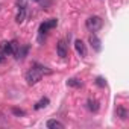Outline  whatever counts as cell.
Returning <instances> with one entry per match:
<instances>
[{"label":"cell","mask_w":129,"mask_h":129,"mask_svg":"<svg viewBox=\"0 0 129 129\" xmlns=\"http://www.w3.org/2000/svg\"><path fill=\"white\" fill-rule=\"evenodd\" d=\"M47 105H49V99H47V97H43L41 100H38V102L35 103L34 109H37V111H38V109H41V108H46Z\"/></svg>","instance_id":"13"},{"label":"cell","mask_w":129,"mask_h":129,"mask_svg":"<svg viewBox=\"0 0 129 129\" xmlns=\"http://www.w3.org/2000/svg\"><path fill=\"white\" fill-rule=\"evenodd\" d=\"M87 105H88V109H90V111H93V112H97V111H99V102H97V100L88 99Z\"/></svg>","instance_id":"12"},{"label":"cell","mask_w":129,"mask_h":129,"mask_svg":"<svg viewBox=\"0 0 129 129\" xmlns=\"http://www.w3.org/2000/svg\"><path fill=\"white\" fill-rule=\"evenodd\" d=\"M11 111H12V114L17 115V117H23V115H26V111H23V109H20V108H15V106H14Z\"/></svg>","instance_id":"15"},{"label":"cell","mask_w":129,"mask_h":129,"mask_svg":"<svg viewBox=\"0 0 129 129\" xmlns=\"http://www.w3.org/2000/svg\"><path fill=\"white\" fill-rule=\"evenodd\" d=\"M67 52H69V50H67V44L64 43L62 40L58 41V44H56V53H58V56L62 58V59L67 58Z\"/></svg>","instance_id":"5"},{"label":"cell","mask_w":129,"mask_h":129,"mask_svg":"<svg viewBox=\"0 0 129 129\" xmlns=\"http://www.w3.org/2000/svg\"><path fill=\"white\" fill-rule=\"evenodd\" d=\"M56 24H58V20H56V18H50V20L41 23V24H40V29H38V40L43 41V37H46V34H47L50 29L56 27Z\"/></svg>","instance_id":"2"},{"label":"cell","mask_w":129,"mask_h":129,"mask_svg":"<svg viewBox=\"0 0 129 129\" xmlns=\"http://www.w3.org/2000/svg\"><path fill=\"white\" fill-rule=\"evenodd\" d=\"M24 18H26V6L21 5V6L18 8V14H17V17H15V21H17V23H23Z\"/></svg>","instance_id":"8"},{"label":"cell","mask_w":129,"mask_h":129,"mask_svg":"<svg viewBox=\"0 0 129 129\" xmlns=\"http://www.w3.org/2000/svg\"><path fill=\"white\" fill-rule=\"evenodd\" d=\"M29 52V46H23V47H18V50L15 52V58L17 59H24L26 55Z\"/></svg>","instance_id":"9"},{"label":"cell","mask_w":129,"mask_h":129,"mask_svg":"<svg viewBox=\"0 0 129 129\" xmlns=\"http://www.w3.org/2000/svg\"><path fill=\"white\" fill-rule=\"evenodd\" d=\"M5 59H6V55H5L2 50H0V64H3V62H5Z\"/></svg>","instance_id":"17"},{"label":"cell","mask_w":129,"mask_h":129,"mask_svg":"<svg viewBox=\"0 0 129 129\" xmlns=\"http://www.w3.org/2000/svg\"><path fill=\"white\" fill-rule=\"evenodd\" d=\"M67 85L69 87H73V88H81L82 87V82L79 79H76V78H72V79L67 81Z\"/></svg>","instance_id":"14"},{"label":"cell","mask_w":129,"mask_h":129,"mask_svg":"<svg viewBox=\"0 0 129 129\" xmlns=\"http://www.w3.org/2000/svg\"><path fill=\"white\" fill-rule=\"evenodd\" d=\"M90 44H91V47L96 50V52H100V49H102V46H100V40L93 34V35H90Z\"/></svg>","instance_id":"7"},{"label":"cell","mask_w":129,"mask_h":129,"mask_svg":"<svg viewBox=\"0 0 129 129\" xmlns=\"http://www.w3.org/2000/svg\"><path fill=\"white\" fill-rule=\"evenodd\" d=\"M96 84H97L99 87H105V85H106V82L103 81V78H97V79H96Z\"/></svg>","instance_id":"16"},{"label":"cell","mask_w":129,"mask_h":129,"mask_svg":"<svg viewBox=\"0 0 129 129\" xmlns=\"http://www.w3.org/2000/svg\"><path fill=\"white\" fill-rule=\"evenodd\" d=\"M46 126H47L49 129H64V124H62L61 121H58V120H49V121L46 123Z\"/></svg>","instance_id":"10"},{"label":"cell","mask_w":129,"mask_h":129,"mask_svg":"<svg viewBox=\"0 0 129 129\" xmlns=\"http://www.w3.org/2000/svg\"><path fill=\"white\" fill-rule=\"evenodd\" d=\"M34 2H40V0H34Z\"/></svg>","instance_id":"18"},{"label":"cell","mask_w":129,"mask_h":129,"mask_svg":"<svg viewBox=\"0 0 129 129\" xmlns=\"http://www.w3.org/2000/svg\"><path fill=\"white\" fill-rule=\"evenodd\" d=\"M117 117H118L120 120H126V118H127V109H126L123 105L117 106Z\"/></svg>","instance_id":"11"},{"label":"cell","mask_w":129,"mask_h":129,"mask_svg":"<svg viewBox=\"0 0 129 129\" xmlns=\"http://www.w3.org/2000/svg\"><path fill=\"white\" fill-rule=\"evenodd\" d=\"M46 67H41V66H34L27 73H26V82L27 85H35L41 81L43 75L44 73H49V70H44Z\"/></svg>","instance_id":"1"},{"label":"cell","mask_w":129,"mask_h":129,"mask_svg":"<svg viewBox=\"0 0 129 129\" xmlns=\"http://www.w3.org/2000/svg\"><path fill=\"white\" fill-rule=\"evenodd\" d=\"M75 49H76V52H78L82 58L87 56V46H85V43H84L82 40H76V41H75Z\"/></svg>","instance_id":"6"},{"label":"cell","mask_w":129,"mask_h":129,"mask_svg":"<svg viewBox=\"0 0 129 129\" xmlns=\"http://www.w3.org/2000/svg\"><path fill=\"white\" fill-rule=\"evenodd\" d=\"M102 24H103V21H102V18L97 17V15H93V17L87 18V21H85V26H87V29H88L90 32H97V30L102 27Z\"/></svg>","instance_id":"3"},{"label":"cell","mask_w":129,"mask_h":129,"mask_svg":"<svg viewBox=\"0 0 129 129\" xmlns=\"http://www.w3.org/2000/svg\"><path fill=\"white\" fill-rule=\"evenodd\" d=\"M0 50L6 56L8 55H15V52L18 50V44H17V41H3L0 44Z\"/></svg>","instance_id":"4"}]
</instances>
